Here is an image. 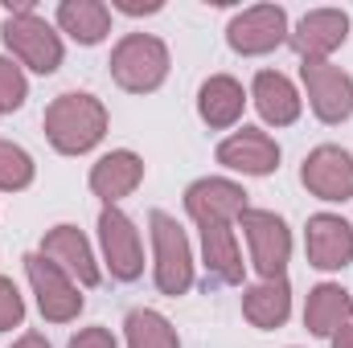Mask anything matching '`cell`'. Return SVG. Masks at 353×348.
Returning <instances> with one entry per match:
<instances>
[{
  "label": "cell",
  "instance_id": "1",
  "mask_svg": "<svg viewBox=\"0 0 353 348\" xmlns=\"http://www.w3.org/2000/svg\"><path fill=\"white\" fill-rule=\"evenodd\" d=\"M107 107L87 94V90H66V94H58L50 107H46V115H41V127H46V140H50V148L54 152H62V156H87L90 148H99L103 144V135H107Z\"/></svg>",
  "mask_w": 353,
  "mask_h": 348
},
{
  "label": "cell",
  "instance_id": "2",
  "mask_svg": "<svg viewBox=\"0 0 353 348\" xmlns=\"http://www.w3.org/2000/svg\"><path fill=\"white\" fill-rule=\"evenodd\" d=\"M0 37H4V50L12 54L17 66L33 70V74H54L66 58V45H62V33L37 17L33 0H8V17L0 25Z\"/></svg>",
  "mask_w": 353,
  "mask_h": 348
},
{
  "label": "cell",
  "instance_id": "3",
  "mask_svg": "<svg viewBox=\"0 0 353 348\" xmlns=\"http://www.w3.org/2000/svg\"><path fill=\"white\" fill-rule=\"evenodd\" d=\"M111 78L128 94H152L169 78V45L152 33H123L111 50Z\"/></svg>",
  "mask_w": 353,
  "mask_h": 348
},
{
  "label": "cell",
  "instance_id": "4",
  "mask_svg": "<svg viewBox=\"0 0 353 348\" xmlns=\"http://www.w3.org/2000/svg\"><path fill=\"white\" fill-rule=\"evenodd\" d=\"M148 238H152V279L161 295H185L193 287V246L173 213L152 209L148 213Z\"/></svg>",
  "mask_w": 353,
  "mask_h": 348
},
{
  "label": "cell",
  "instance_id": "5",
  "mask_svg": "<svg viewBox=\"0 0 353 348\" xmlns=\"http://www.w3.org/2000/svg\"><path fill=\"white\" fill-rule=\"evenodd\" d=\"M247 250H251V266L259 270V279H288V262H292V230L279 213L271 209H243L239 217Z\"/></svg>",
  "mask_w": 353,
  "mask_h": 348
},
{
  "label": "cell",
  "instance_id": "6",
  "mask_svg": "<svg viewBox=\"0 0 353 348\" xmlns=\"http://www.w3.org/2000/svg\"><path fill=\"white\" fill-rule=\"evenodd\" d=\"M25 274H29V287L37 295V312L50 320V324H70L79 320L83 312V295H79V283L58 266L50 262L41 250L25 254Z\"/></svg>",
  "mask_w": 353,
  "mask_h": 348
},
{
  "label": "cell",
  "instance_id": "7",
  "mask_svg": "<svg viewBox=\"0 0 353 348\" xmlns=\"http://www.w3.org/2000/svg\"><path fill=\"white\" fill-rule=\"evenodd\" d=\"M288 33H292V25H288L283 4H251V8H243V12L230 17L226 45L239 58H263V54L279 50L288 41Z\"/></svg>",
  "mask_w": 353,
  "mask_h": 348
},
{
  "label": "cell",
  "instance_id": "8",
  "mask_svg": "<svg viewBox=\"0 0 353 348\" xmlns=\"http://www.w3.org/2000/svg\"><path fill=\"white\" fill-rule=\"evenodd\" d=\"M99 246H103V262H107L111 279L136 283L144 274V242H140V230H136V221L119 205H103V213H99Z\"/></svg>",
  "mask_w": 353,
  "mask_h": 348
},
{
  "label": "cell",
  "instance_id": "9",
  "mask_svg": "<svg viewBox=\"0 0 353 348\" xmlns=\"http://www.w3.org/2000/svg\"><path fill=\"white\" fill-rule=\"evenodd\" d=\"M300 83L308 94V107L321 123L337 127L353 115V78L333 62H300Z\"/></svg>",
  "mask_w": 353,
  "mask_h": 348
},
{
  "label": "cell",
  "instance_id": "10",
  "mask_svg": "<svg viewBox=\"0 0 353 348\" xmlns=\"http://www.w3.org/2000/svg\"><path fill=\"white\" fill-rule=\"evenodd\" d=\"M300 184L316 197V201H350L353 197V156L337 144H321L304 156L300 164Z\"/></svg>",
  "mask_w": 353,
  "mask_h": 348
},
{
  "label": "cell",
  "instance_id": "11",
  "mask_svg": "<svg viewBox=\"0 0 353 348\" xmlns=\"http://www.w3.org/2000/svg\"><path fill=\"white\" fill-rule=\"evenodd\" d=\"M350 37V12L345 8H312L296 21L288 33V45L300 54V62H329Z\"/></svg>",
  "mask_w": 353,
  "mask_h": 348
},
{
  "label": "cell",
  "instance_id": "12",
  "mask_svg": "<svg viewBox=\"0 0 353 348\" xmlns=\"http://www.w3.org/2000/svg\"><path fill=\"white\" fill-rule=\"evenodd\" d=\"M247 209V188L230 176H201L185 188V213L193 226L205 221H239Z\"/></svg>",
  "mask_w": 353,
  "mask_h": 348
},
{
  "label": "cell",
  "instance_id": "13",
  "mask_svg": "<svg viewBox=\"0 0 353 348\" xmlns=\"http://www.w3.org/2000/svg\"><path fill=\"white\" fill-rule=\"evenodd\" d=\"M239 221H205L201 230V262H205V287H243L247 279V262L234 238Z\"/></svg>",
  "mask_w": 353,
  "mask_h": 348
},
{
  "label": "cell",
  "instance_id": "14",
  "mask_svg": "<svg viewBox=\"0 0 353 348\" xmlns=\"http://www.w3.org/2000/svg\"><path fill=\"white\" fill-rule=\"evenodd\" d=\"M304 250L308 266L316 270H341L353 262V226L341 213H312L304 226Z\"/></svg>",
  "mask_w": 353,
  "mask_h": 348
},
{
  "label": "cell",
  "instance_id": "15",
  "mask_svg": "<svg viewBox=\"0 0 353 348\" xmlns=\"http://www.w3.org/2000/svg\"><path fill=\"white\" fill-rule=\"evenodd\" d=\"M214 156H218L222 168L243 173V176H271L279 168V144L259 127H243V131L226 135Z\"/></svg>",
  "mask_w": 353,
  "mask_h": 348
},
{
  "label": "cell",
  "instance_id": "16",
  "mask_svg": "<svg viewBox=\"0 0 353 348\" xmlns=\"http://www.w3.org/2000/svg\"><path fill=\"white\" fill-rule=\"evenodd\" d=\"M41 254L50 262H58L79 287H99V283H103V270H99V262H94V250H90L87 234H83L79 226H54V230H46Z\"/></svg>",
  "mask_w": 353,
  "mask_h": 348
},
{
  "label": "cell",
  "instance_id": "17",
  "mask_svg": "<svg viewBox=\"0 0 353 348\" xmlns=\"http://www.w3.org/2000/svg\"><path fill=\"white\" fill-rule=\"evenodd\" d=\"M140 180H144V160L132 148H115L90 164V193L103 205H119L123 197L140 188Z\"/></svg>",
  "mask_w": 353,
  "mask_h": 348
},
{
  "label": "cell",
  "instance_id": "18",
  "mask_svg": "<svg viewBox=\"0 0 353 348\" xmlns=\"http://www.w3.org/2000/svg\"><path fill=\"white\" fill-rule=\"evenodd\" d=\"M251 102H255V111H259V119H263L267 127H292L300 119V111H304L300 90L292 87V78L279 74V70H259L255 74Z\"/></svg>",
  "mask_w": 353,
  "mask_h": 348
},
{
  "label": "cell",
  "instance_id": "19",
  "mask_svg": "<svg viewBox=\"0 0 353 348\" xmlns=\"http://www.w3.org/2000/svg\"><path fill=\"white\" fill-rule=\"evenodd\" d=\"M247 111V90L239 78L230 74H210L201 90H197V115L210 131H226V127H239Z\"/></svg>",
  "mask_w": 353,
  "mask_h": 348
},
{
  "label": "cell",
  "instance_id": "20",
  "mask_svg": "<svg viewBox=\"0 0 353 348\" xmlns=\"http://www.w3.org/2000/svg\"><path fill=\"white\" fill-rule=\"evenodd\" d=\"M243 316L259 332L283 328L288 316H292V287H288V279H259V283L243 287Z\"/></svg>",
  "mask_w": 353,
  "mask_h": 348
},
{
  "label": "cell",
  "instance_id": "21",
  "mask_svg": "<svg viewBox=\"0 0 353 348\" xmlns=\"http://www.w3.org/2000/svg\"><path fill=\"white\" fill-rule=\"evenodd\" d=\"M353 320V295L341 283H316L308 291V303H304V328L312 336H333L337 328H345Z\"/></svg>",
  "mask_w": 353,
  "mask_h": 348
},
{
  "label": "cell",
  "instance_id": "22",
  "mask_svg": "<svg viewBox=\"0 0 353 348\" xmlns=\"http://www.w3.org/2000/svg\"><path fill=\"white\" fill-rule=\"evenodd\" d=\"M58 29L79 45H99L111 33V4H103V0H62L58 4Z\"/></svg>",
  "mask_w": 353,
  "mask_h": 348
},
{
  "label": "cell",
  "instance_id": "23",
  "mask_svg": "<svg viewBox=\"0 0 353 348\" xmlns=\"http://www.w3.org/2000/svg\"><path fill=\"white\" fill-rule=\"evenodd\" d=\"M123 340L128 348H181L176 328L157 307H132L123 320Z\"/></svg>",
  "mask_w": 353,
  "mask_h": 348
},
{
  "label": "cell",
  "instance_id": "24",
  "mask_svg": "<svg viewBox=\"0 0 353 348\" xmlns=\"http://www.w3.org/2000/svg\"><path fill=\"white\" fill-rule=\"evenodd\" d=\"M33 176H37L33 156H29L21 144L0 140V193H21V188L33 184Z\"/></svg>",
  "mask_w": 353,
  "mask_h": 348
},
{
  "label": "cell",
  "instance_id": "25",
  "mask_svg": "<svg viewBox=\"0 0 353 348\" xmlns=\"http://www.w3.org/2000/svg\"><path fill=\"white\" fill-rule=\"evenodd\" d=\"M25 98H29V78H25V70H21L12 58L0 54V115L21 111Z\"/></svg>",
  "mask_w": 353,
  "mask_h": 348
},
{
  "label": "cell",
  "instance_id": "26",
  "mask_svg": "<svg viewBox=\"0 0 353 348\" xmlns=\"http://www.w3.org/2000/svg\"><path fill=\"white\" fill-rule=\"evenodd\" d=\"M21 324H25V299L17 291V283L0 274V332L21 328Z\"/></svg>",
  "mask_w": 353,
  "mask_h": 348
},
{
  "label": "cell",
  "instance_id": "27",
  "mask_svg": "<svg viewBox=\"0 0 353 348\" xmlns=\"http://www.w3.org/2000/svg\"><path fill=\"white\" fill-rule=\"evenodd\" d=\"M66 348H119V345H115V336H111L107 328H99V324H94V328H79V332L70 336V345H66Z\"/></svg>",
  "mask_w": 353,
  "mask_h": 348
},
{
  "label": "cell",
  "instance_id": "28",
  "mask_svg": "<svg viewBox=\"0 0 353 348\" xmlns=\"http://www.w3.org/2000/svg\"><path fill=\"white\" fill-rule=\"evenodd\" d=\"M111 8H119V12H128V17H152V12H161L165 4H161V0H111Z\"/></svg>",
  "mask_w": 353,
  "mask_h": 348
},
{
  "label": "cell",
  "instance_id": "29",
  "mask_svg": "<svg viewBox=\"0 0 353 348\" xmlns=\"http://www.w3.org/2000/svg\"><path fill=\"white\" fill-rule=\"evenodd\" d=\"M12 348H50V340L41 336V332H25V336H17Z\"/></svg>",
  "mask_w": 353,
  "mask_h": 348
},
{
  "label": "cell",
  "instance_id": "30",
  "mask_svg": "<svg viewBox=\"0 0 353 348\" xmlns=\"http://www.w3.org/2000/svg\"><path fill=\"white\" fill-rule=\"evenodd\" d=\"M329 345H333V348H353V320L345 324V328H337V332L329 336Z\"/></svg>",
  "mask_w": 353,
  "mask_h": 348
}]
</instances>
